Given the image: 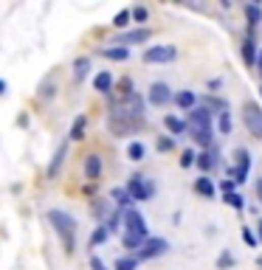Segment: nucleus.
<instances>
[{"label":"nucleus","instance_id":"1","mask_svg":"<svg viewBox=\"0 0 262 270\" xmlns=\"http://www.w3.org/2000/svg\"><path fill=\"white\" fill-rule=\"evenodd\" d=\"M150 239V231H147V220L138 208H127L124 211V234H122V242L127 251H135Z\"/></svg>","mask_w":262,"mask_h":270},{"label":"nucleus","instance_id":"2","mask_svg":"<svg viewBox=\"0 0 262 270\" xmlns=\"http://www.w3.org/2000/svg\"><path fill=\"white\" fill-rule=\"evenodd\" d=\"M212 110L209 107H195L186 113V130L192 132V138L203 146H212Z\"/></svg>","mask_w":262,"mask_h":270},{"label":"nucleus","instance_id":"3","mask_svg":"<svg viewBox=\"0 0 262 270\" xmlns=\"http://www.w3.org/2000/svg\"><path fill=\"white\" fill-rule=\"evenodd\" d=\"M48 222L54 225L56 234H60L65 253L71 256L73 248H76V220H73L68 211H62V208H51V211H48Z\"/></svg>","mask_w":262,"mask_h":270},{"label":"nucleus","instance_id":"4","mask_svg":"<svg viewBox=\"0 0 262 270\" xmlns=\"http://www.w3.org/2000/svg\"><path fill=\"white\" fill-rule=\"evenodd\" d=\"M127 192H130V197H133L135 203H144V200H150L155 194V186L147 177H141V174H133L130 183H127Z\"/></svg>","mask_w":262,"mask_h":270},{"label":"nucleus","instance_id":"5","mask_svg":"<svg viewBox=\"0 0 262 270\" xmlns=\"http://www.w3.org/2000/svg\"><path fill=\"white\" fill-rule=\"evenodd\" d=\"M169 251V242L164 239V236H150V239L144 242V245L138 248V253H135V259H155V256H164V253Z\"/></svg>","mask_w":262,"mask_h":270},{"label":"nucleus","instance_id":"6","mask_svg":"<svg viewBox=\"0 0 262 270\" xmlns=\"http://www.w3.org/2000/svg\"><path fill=\"white\" fill-rule=\"evenodd\" d=\"M178 56L175 45H150L144 51V62L147 65H158V62H172Z\"/></svg>","mask_w":262,"mask_h":270},{"label":"nucleus","instance_id":"7","mask_svg":"<svg viewBox=\"0 0 262 270\" xmlns=\"http://www.w3.org/2000/svg\"><path fill=\"white\" fill-rule=\"evenodd\" d=\"M116 115H122V118H141V115H144V99H141L138 93L127 96L116 107Z\"/></svg>","mask_w":262,"mask_h":270},{"label":"nucleus","instance_id":"8","mask_svg":"<svg viewBox=\"0 0 262 270\" xmlns=\"http://www.w3.org/2000/svg\"><path fill=\"white\" fill-rule=\"evenodd\" d=\"M245 127H248V132L254 135V138H262V110L256 107V104H245Z\"/></svg>","mask_w":262,"mask_h":270},{"label":"nucleus","instance_id":"9","mask_svg":"<svg viewBox=\"0 0 262 270\" xmlns=\"http://www.w3.org/2000/svg\"><path fill=\"white\" fill-rule=\"evenodd\" d=\"M172 99V90H169V84H164V82H155L153 87H150V102L155 104V107H164L166 102Z\"/></svg>","mask_w":262,"mask_h":270},{"label":"nucleus","instance_id":"10","mask_svg":"<svg viewBox=\"0 0 262 270\" xmlns=\"http://www.w3.org/2000/svg\"><path fill=\"white\" fill-rule=\"evenodd\" d=\"M248 166H251L248 149H237V172H234V183H237V186L248 180Z\"/></svg>","mask_w":262,"mask_h":270},{"label":"nucleus","instance_id":"11","mask_svg":"<svg viewBox=\"0 0 262 270\" xmlns=\"http://www.w3.org/2000/svg\"><path fill=\"white\" fill-rule=\"evenodd\" d=\"M243 59H245L248 68L259 65V59H256V37H254V31H251V34L245 37V42H243Z\"/></svg>","mask_w":262,"mask_h":270},{"label":"nucleus","instance_id":"12","mask_svg":"<svg viewBox=\"0 0 262 270\" xmlns=\"http://www.w3.org/2000/svg\"><path fill=\"white\" fill-rule=\"evenodd\" d=\"M150 37H153V31H150V28L127 31V34H122V37H119V45H124V48H127V45H135V42H147Z\"/></svg>","mask_w":262,"mask_h":270},{"label":"nucleus","instance_id":"13","mask_svg":"<svg viewBox=\"0 0 262 270\" xmlns=\"http://www.w3.org/2000/svg\"><path fill=\"white\" fill-rule=\"evenodd\" d=\"M110 197H113V203H116L119 208H124V211L133 208V203H135V200L130 197L127 189H119V186H116V189H110Z\"/></svg>","mask_w":262,"mask_h":270},{"label":"nucleus","instance_id":"14","mask_svg":"<svg viewBox=\"0 0 262 270\" xmlns=\"http://www.w3.org/2000/svg\"><path fill=\"white\" fill-rule=\"evenodd\" d=\"M99 174H102V158H99V155H88L85 158V177L88 180H99Z\"/></svg>","mask_w":262,"mask_h":270},{"label":"nucleus","instance_id":"15","mask_svg":"<svg viewBox=\"0 0 262 270\" xmlns=\"http://www.w3.org/2000/svg\"><path fill=\"white\" fill-rule=\"evenodd\" d=\"M88 71H91V59H88V56H79V59L73 62V82H82V79L88 76Z\"/></svg>","mask_w":262,"mask_h":270},{"label":"nucleus","instance_id":"16","mask_svg":"<svg viewBox=\"0 0 262 270\" xmlns=\"http://www.w3.org/2000/svg\"><path fill=\"white\" fill-rule=\"evenodd\" d=\"M175 102H178V107H183V110H195V93H192V90H181V93H178L175 96Z\"/></svg>","mask_w":262,"mask_h":270},{"label":"nucleus","instance_id":"17","mask_svg":"<svg viewBox=\"0 0 262 270\" xmlns=\"http://www.w3.org/2000/svg\"><path fill=\"white\" fill-rule=\"evenodd\" d=\"M93 84H96V90H99V93H110V87H113V76H110L107 71H102V73H96Z\"/></svg>","mask_w":262,"mask_h":270},{"label":"nucleus","instance_id":"18","mask_svg":"<svg viewBox=\"0 0 262 270\" xmlns=\"http://www.w3.org/2000/svg\"><path fill=\"white\" fill-rule=\"evenodd\" d=\"M245 17H248L251 28L259 25L262 23V6H259V3H248V6H245Z\"/></svg>","mask_w":262,"mask_h":270},{"label":"nucleus","instance_id":"19","mask_svg":"<svg viewBox=\"0 0 262 270\" xmlns=\"http://www.w3.org/2000/svg\"><path fill=\"white\" fill-rule=\"evenodd\" d=\"M85 127H88V118L85 115H76V121H73V127H71V141L85 138Z\"/></svg>","mask_w":262,"mask_h":270},{"label":"nucleus","instance_id":"20","mask_svg":"<svg viewBox=\"0 0 262 270\" xmlns=\"http://www.w3.org/2000/svg\"><path fill=\"white\" fill-rule=\"evenodd\" d=\"M65 155H68V146L62 144L60 149H56V155H54V161H51V166H48V177H56V172H60V166H62V161H65Z\"/></svg>","mask_w":262,"mask_h":270},{"label":"nucleus","instance_id":"21","mask_svg":"<svg viewBox=\"0 0 262 270\" xmlns=\"http://www.w3.org/2000/svg\"><path fill=\"white\" fill-rule=\"evenodd\" d=\"M195 192L200 194V197H212V194H214V183L209 177H197L195 180Z\"/></svg>","mask_w":262,"mask_h":270},{"label":"nucleus","instance_id":"22","mask_svg":"<svg viewBox=\"0 0 262 270\" xmlns=\"http://www.w3.org/2000/svg\"><path fill=\"white\" fill-rule=\"evenodd\" d=\"M164 124H166V130H169L172 135H181V132H186V121L175 118V115H166V118H164Z\"/></svg>","mask_w":262,"mask_h":270},{"label":"nucleus","instance_id":"23","mask_svg":"<svg viewBox=\"0 0 262 270\" xmlns=\"http://www.w3.org/2000/svg\"><path fill=\"white\" fill-rule=\"evenodd\" d=\"M107 59H116V62H122V59H127L130 56V48H124V45H116V48H104L102 51Z\"/></svg>","mask_w":262,"mask_h":270},{"label":"nucleus","instance_id":"24","mask_svg":"<svg viewBox=\"0 0 262 270\" xmlns=\"http://www.w3.org/2000/svg\"><path fill=\"white\" fill-rule=\"evenodd\" d=\"M144 155H147V146L141 144V141H133V144L127 146V158H130V161H141Z\"/></svg>","mask_w":262,"mask_h":270},{"label":"nucleus","instance_id":"25","mask_svg":"<svg viewBox=\"0 0 262 270\" xmlns=\"http://www.w3.org/2000/svg\"><path fill=\"white\" fill-rule=\"evenodd\" d=\"M107 236H110V231L104 228V225H99V228L91 234V248H96V245H102V242H107Z\"/></svg>","mask_w":262,"mask_h":270},{"label":"nucleus","instance_id":"26","mask_svg":"<svg viewBox=\"0 0 262 270\" xmlns=\"http://www.w3.org/2000/svg\"><path fill=\"white\" fill-rule=\"evenodd\" d=\"M130 17H133V9H122V12L113 17V25H116V28H124V25L130 23Z\"/></svg>","mask_w":262,"mask_h":270},{"label":"nucleus","instance_id":"27","mask_svg":"<svg viewBox=\"0 0 262 270\" xmlns=\"http://www.w3.org/2000/svg\"><path fill=\"white\" fill-rule=\"evenodd\" d=\"M135 264H138V259H135V256H122V259H116V270H135Z\"/></svg>","mask_w":262,"mask_h":270},{"label":"nucleus","instance_id":"28","mask_svg":"<svg viewBox=\"0 0 262 270\" xmlns=\"http://www.w3.org/2000/svg\"><path fill=\"white\" fill-rule=\"evenodd\" d=\"M231 113H220V132H223V135H228V132H231Z\"/></svg>","mask_w":262,"mask_h":270},{"label":"nucleus","instance_id":"29","mask_svg":"<svg viewBox=\"0 0 262 270\" xmlns=\"http://www.w3.org/2000/svg\"><path fill=\"white\" fill-rule=\"evenodd\" d=\"M231 264H234V256L228 251H223V253H220V259H217V270H226V267H231Z\"/></svg>","mask_w":262,"mask_h":270},{"label":"nucleus","instance_id":"30","mask_svg":"<svg viewBox=\"0 0 262 270\" xmlns=\"http://www.w3.org/2000/svg\"><path fill=\"white\" fill-rule=\"evenodd\" d=\"M192 163H197V155H195L192 149H186V152L181 155V166H183V169H189Z\"/></svg>","mask_w":262,"mask_h":270},{"label":"nucleus","instance_id":"31","mask_svg":"<svg viewBox=\"0 0 262 270\" xmlns=\"http://www.w3.org/2000/svg\"><path fill=\"white\" fill-rule=\"evenodd\" d=\"M197 166H200V169H212L214 166V155H209V152L197 155Z\"/></svg>","mask_w":262,"mask_h":270},{"label":"nucleus","instance_id":"32","mask_svg":"<svg viewBox=\"0 0 262 270\" xmlns=\"http://www.w3.org/2000/svg\"><path fill=\"white\" fill-rule=\"evenodd\" d=\"M226 203L231 205L234 211H240V208H243V197H240L237 192H234V194H226Z\"/></svg>","mask_w":262,"mask_h":270},{"label":"nucleus","instance_id":"33","mask_svg":"<svg viewBox=\"0 0 262 270\" xmlns=\"http://www.w3.org/2000/svg\"><path fill=\"white\" fill-rule=\"evenodd\" d=\"M133 20H135V23H144V20H147V9L144 6H135L133 9Z\"/></svg>","mask_w":262,"mask_h":270},{"label":"nucleus","instance_id":"34","mask_svg":"<svg viewBox=\"0 0 262 270\" xmlns=\"http://www.w3.org/2000/svg\"><path fill=\"white\" fill-rule=\"evenodd\" d=\"M243 239H245V245L256 248V236H254V231H251V228H243Z\"/></svg>","mask_w":262,"mask_h":270},{"label":"nucleus","instance_id":"35","mask_svg":"<svg viewBox=\"0 0 262 270\" xmlns=\"http://www.w3.org/2000/svg\"><path fill=\"white\" fill-rule=\"evenodd\" d=\"M172 146H175V141H172V138H158V149L161 152H169Z\"/></svg>","mask_w":262,"mask_h":270},{"label":"nucleus","instance_id":"36","mask_svg":"<svg viewBox=\"0 0 262 270\" xmlns=\"http://www.w3.org/2000/svg\"><path fill=\"white\" fill-rule=\"evenodd\" d=\"M220 189H223V192H226V194H234V189H237V183H234V180H223V183H220Z\"/></svg>","mask_w":262,"mask_h":270},{"label":"nucleus","instance_id":"37","mask_svg":"<svg viewBox=\"0 0 262 270\" xmlns=\"http://www.w3.org/2000/svg\"><path fill=\"white\" fill-rule=\"evenodd\" d=\"M91 267H93V270H104V262H102L99 256H91Z\"/></svg>","mask_w":262,"mask_h":270},{"label":"nucleus","instance_id":"38","mask_svg":"<svg viewBox=\"0 0 262 270\" xmlns=\"http://www.w3.org/2000/svg\"><path fill=\"white\" fill-rule=\"evenodd\" d=\"M256 194H259V200H262V177L256 180Z\"/></svg>","mask_w":262,"mask_h":270},{"label":"nucleus","instance_id":"39","mask_svg":"<svg viewBox=\"0 0 262 270\" xmlns=\"http://www.w3.org/2000/svg\"><path fill=\"white\" fill-rule=\"evenodd\" d=\"M3 93H6V82H3V79H0V96H3Z\"/></svg>","mask_w":262,"mask_h":270},{"label":"nucleus","instance_id":"40","mask_svg":"<svg viewBox=\"0 0 262 270\" xmlns=\"http://www.w3.org/2000/svg\"><path fill=\"white\" fill-rule=\"evenodd\" d=\"M259 236H262V222H259Z\"/></svg>","mask_w":262,"mask_h":270},{"label":"nucleus","instance_id":"41","mask_svg":"<svg viewBox=\"0 0 262 270\" xmlns=\"http://www.w3.org/2000/svg\"><path fill=\"white\" fill-rule=\"evenodd\" d=\"M259 96H262V87H259Z\"/></svg>","mask_w":262,"mask_h":270}]
</instances>
